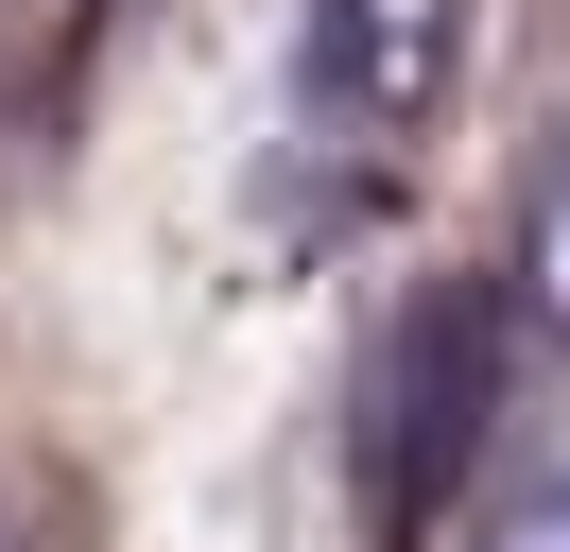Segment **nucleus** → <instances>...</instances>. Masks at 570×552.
Instances as JSON below:
<instances>
[{"label":"nucleus","instance_id":"1","mask_svg":"<svg viewBox=\"0 0 570 552\" xmlns=\"http://www.w3.org/2000/svg\"><path fill=\"white\" fill-rule=\"evenodd\" d=\"M501 432V294H397V328L363 345V518L415 535Z\"/></svg>","mask_w":570,"mask_h":552},{"label":"nucleus","instance_id":"2","mask_svg":"<svg viewBox=\"0 0 570 552\" xmlns=\"http://www.w3.org/2000/svg\"><path fill=\"white\" fill-rule=\"evenodd\" d=\"M466 87V0H312L294 18V138L312 156H415Z\"/></svg>","mask_w":570,"mask_h":552},{"label":"nucleus","instance_id":"3","mask_svg":"<svg viewBox=\"0 0 570 552\" xmlns=\"http://www.w3.org/2000/svg\"><path fill=\"white\" fill-rule=\"evenodd\" d=\"M519 310L570 345V138L535 156V190H519Z\"/></svg>","mask_w":570,"mask_h":552},{"label":"nucleus","instance_id":"4","mask_svg":"<svg viewBox=\"0 0 570 552\" xmlns=\"http://www.w3.org/2000/svg\"><path fill=\"white\" fill-rule=\"evenodd\" d=\"M484 552H570V448H553V466H535L519 501L484 518Z\"/></svg>","mask_w":570,"mask_h":552},{"label":"nucleus","instance_id":"5","mask_svg":"<svg viewBox=\"0 0 570 552\" xmlns=\"http://www.w3.org/2000/svg\"><path fill=\"white\" fill-rule=\"evenodd\" d=\"M0 552H18V518H0Z\"/></svg>","mask_w":570,"mask_h":552}]
</instances>
